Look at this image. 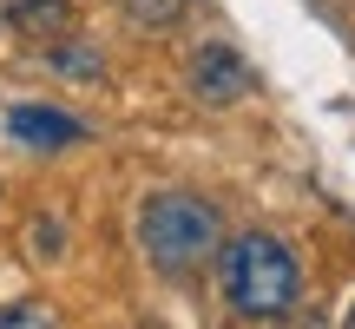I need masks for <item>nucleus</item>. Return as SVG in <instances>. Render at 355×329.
<instances>
[{
	"label": "nucleus",
	"mask_w": 355,
	"mask_h": 329,
	"mask_svg": "<svg viewBox=\"0 0 355 329\" xmlns=\"http://www.w3.org/2000/svg\"><path fill=\"white\" fill-rule=\"evenodd\" d=\"M224 290H230V303H237L243 317L283 323L296 310L303 277H296V257L283 251L270 230H243V237H230V251H224Z\"/></svg>",
	"instance_id": "obj_1"
},
{
	"label": "nucleus",
	"mask_w": 355,
	"mask_h": 329,
	"mask_svg": "<svg viewBox=\"0 0 355 329\" xmlns=\"http://www.w3.org/2000/svg\"><path fill=\"white\" fill-rule=\"evenodd\" d=\"M217 204L211 198H191V191H158L145 198L139 211V251L152 257L158 270H191L217 251Z\"/></svg>",
	"instance_id": "obj_2"
},
{
	"label": "nucleus",
	"mask_w": 355,
	"mask_h": 329,
	"mask_svg": "<svg viewBox=\"0 0 355 329\" xmlns=\"http://www.w3.org/2000/svg\"><path fill=\"white\" fill-rule=\"evenodd\" d=\"M191 92H198L204 106H237L243 92H257V73H250V60H243L237 47L211 40V47L191 60Z\"/></svg>",
	"instance_id": "obj_3"
},
{
	"label": "nucleus",
	"mask_w": 355,
	"mask_h": 329,
	"mask_svg": "<svg viewBox=\"0 0 355 329\" xmlns=\"http://www.w3.org/2000/svg\"><path fill=\"white\" fill-rule=\"evenodd\" d=\"M7 132L20 145H33V152H66V145L86 139V126H79L73 112H60V106H13V112H7Z\"/></svg>",
	"instance_id": "obj_4"
},
{
	"label": "nucleus",
	"mask_w": 355,
	"mask_h": 329,
	"mask_svg": "<svg viewBox=\"0 0 355 329\" xmlns=\"http://www.w3.org/2000/svg\"><path fill=\"white\" fill-rule=\"evenodd\" d=\"M0 13H7L26 40H53V33L66 26V13H73V7H66V0H7Z\"/></svg>",
	"instance_id": "obj_5"
},
{
	"label": "nucleus",
	"mask_w": 355,
	"mask_h": 329,
	"mask_svg": "<svg viewBox=\"0 0 355 329\" xmlns=\"http://www.w3.org/2000/svg\"><path fill=\"white\" fill-rule=\"evenodd\" d=\"M0 329H60L46 303H7L0 310Z\"/></svg>",
	"instance_id": "obj_6"
},
{
	"label": "nucleus",
	"mask_w": 355,
	"mask_h": 329,
	"mask_svg": "<svg viewBox=\"0 0 355 329\" xmlns=\"http://www.w3.org/2000/svg\"><path fill=\"white\" fill-rule=\"evenodd\" d=\"M125 13L139 26H171L178 13H184V0H125Z\"/></svg>",
	"instance_id": "obj_7"
},
{
	"label": "nucleus",
	"mask_w": 355,
	"mask_h": 329,
	"mask_svg": "<svg viewBox=\"0 0 355 329\" xmlns=\"http://www.w3.org/2000/svg\"><path fill=\"white\" fill-rule=\"evenodd\" d=\"M53 66H60V73H99V53H92V47H73V40H66V47L60 53H53Z\"/></svg>",
	"instance_id": "obj_8"
},
{
	"label": "nucleus",
	"mask_w": 355,
	"mask_h": 329,
	"mask_svg": "<svg viewBox=\"0 0 355 329\" xmlns=\"http://www.w3.org/2000/svg\"><path fill=\"white\" fill-rule=\"evenodd\" d=\"M343 329H355V303H349V317H343Z\"/></svg>",
	"instance_id": "obj_9"
}]
</instances>
